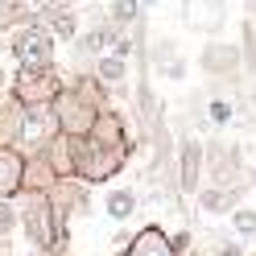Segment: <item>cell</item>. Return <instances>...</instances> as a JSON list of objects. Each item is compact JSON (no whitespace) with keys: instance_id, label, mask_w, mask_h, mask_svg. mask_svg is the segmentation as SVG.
<instances>
[{"instance_id":"6da1fadb","label":"cell","mask_w":256,"mask_h":256,"mask_svg":"<svg viewBox=\"0 0 256 256\" xmlns=\"http://www.w3.org/2000/svg\"><path fill=\"white\" fill-rule=\"evenodd\" d=\"M17 219H25L29 240H34L38 248H54V244H58L62 223H58V215H54V206H50V198H46V194H34V198H29V206H25V215H17Z\"/></svg>"},{"instance_id":"7a4b0ae2","label":"cell","mask_w":256,"mask_h":256,"mask_svg":"<svg viewBox=\"0 0 256 256\" xmlns=\"http://www.w3.org/2000/svg\"><path fill=\"white\" fill-rule=\"evenodd\" d=\"M12 54L21 58L25 70H38V66H50V54H54V38L46 34V29H25V34H17V42H12Z\"/></svg>"},{"instance_id":"3957f363","label":"cell","mask_w":256,"mask_h":256,"mask_svg":"<svg viewBox=\"0 0 256 256\" xmlns=\"http://www.w3.org/2000/svg\"><path fill=\"white\" fill-rule=\"evenodd\" d=\"M120 256H174V248H170V236L162 228H145L136 240H128V248Z\"/></svg>"},{"instance_id":"277c9868","label":"cell","mask_w":256,"mask_h":256,"mask_svg":"<svg viewBox=\"0 0 256 256\" xmlns=\"http://www.w3.org/2000/svg\"><path fill=\"white\" fill-rule=\"evenodd\" d=\"M186 21L194 29H219L223 25V0H186Z\"/></svg>"},{"instance_id":"5b68a950","label":"cell","mask_w":256,"mask_h":256,"mask_svg":"<svg viewBox=\"0 0 256 256\" xmlns=\"http://www.w3.org/2000/svg\"><path fill=\"white\" fill-rule=\"evenodd\" d=\"M21 178H25V162L12 149H0V198H8L12 190H21Z\"/></svg>"},{"instance_id":"8992f818","label":"cell","mask_w":256,"mask_h":256,"mask_svg":"<svg viewBox=\"0 0 256 256\" xmlns=\"http://www.w3.org/2000/svg\"><path fill=\"white\" fill-rule=\"evenodd\" d=\"M50 112H46V108H29L25 112V116H21V140H25V145H42V140L46 136H50Z\"/></svg>"},{"instance_id":"52a82bcc","label":"cell","mask_w":256,"mask_h":256,"mask_svg":"<svg viewBox=\"0 0 256 256\" xmlns=\"http://www.w3.org/2000/svg\"><path fill=\"white\" fill-rule=\"evenodd\" d=\"M198 170H202V149L198 140L182 145V190H198Z\"/></svg>"},{"instance_id":"ba28073f","label":"cell","mask_w":256,"mask_h":256,"mask_svg":"<svg viewBox=\"0 0 256 256\" xmlns=\"http://www.w3.org/2000/svg\"><path fill=\"white\" fill-rule=\"evenodd\" d=\"M104 211L120 223V219H128V215L136 211V194H132V190H112V194L104 198Z\"/></svg>"},{"instance_id":"9c48e42d","label":"cell","mask_w":256,"mask_h":256,"mask_svg":"<svg viewBox=\"0 0 256 256\" xmlns=\"http://www.w3.org/2000/svg\"><path fill=\"white\" fill-rule=\"evenodd\" d=\"M198 202L202 211H232V194H223V190H202Z\"/></svg>"},{"instance_id":"30bf717a","label":"cell","mask_w":256,"mask_h":256,"mask_svg":"<svg viewBox=\"0 0 256 256\" xmlns=\"http://www.w3.org/2000/svg\"><path fill=\"white\" fill-rule=\"evenodd\" d=\"M100 78L104 83H120L124 78V58L116 54V58H100Z\"/></svg>"},{"instance_id":"8fae6325","label":"cell","mask_w":256,"mask_h":256,"mask_svg":"<svg viewBox=\"0 0 256 256\" xmlns=\"http://www.w3.org/2000/svg\"><path fill=\"white\" fill-rule=\"evenodd\" d=\"M232 228L240 236H256V211H232Z\"/></svg>"},{"instance_id":"7c38bea8","label":"cell","mask_w":256,"mask_h":256,"mask_svg":"<svg viewBox=\"0 0 256 256\" xmlns=\"http://www.w3.org/2000/svg\"><path fill=\"white\" fill-rule=\"evenodd\" d=\"M108 46H112V34H108V29H95V34H87V38H83V50H91V54L108 50Z\"/></svg>"},{"instance_id":"4fadbf2b","label":"cell","mask_w":256,"mask_h":256,"mask_svg":"<svg viewBox=\"0 0 256 256\" xmlns=\"http://www.w3.org/2000/svg\"><path fill=\"white\" fill-rule=\"evenodd\" d=\"M12 228H17V211L8 206V198H0V240H4Z\"/></svg>"},{"instance_id":"5bb4252c","label":"cell","mask_w":256,"mask_h":256,"mask_svg":"<svg viewBox=\"0 0 256 256\" xmlns=\"http://www.w3.org/2000/svg\"><path fill=\"white\" fill-rule=\"evenodd\" d=\"M211 120H215V124H228V120H232V104H228V100H215V104H211Z\"/></svg>"},{"instance_id":"9a60e30c","label":"cell","mask_w":256,"mask_h":256,"mask_svg":"<svg viewBox=\"0 0 256 256\" xmlns=\"http://www.w3.org/2000/svg\"><path fill=\"white\" fill-rule=\"evenodd\" d=\"M54 29H58L62 38H70V34H74V17H70V12H58V17H54Z\"/></svg>"},{"instance_id":"2e32d148","label":"cell","mask_w":256,"mask_h":256,"mask_svg":"<svg viewBox=\"0 0 256 256\" xmlns=\"http://www.w3.org/2000/svg\"><path fill=\"white\" fill-rule=\"evenodd\" d=\"M215 256H244V248H240V244H219Z\"/></svg>"},{"instance_id":"e0dca14e","label":"cell","mask_w":256,"mask_h":256,"mask_svg":"<svg viewBox=\"0 0 256 256\" xmlns=\"http://www.w3.org/2000/svg\"><path fill=\"white\" fill-rule=\"evenodd\" d=\"M21 8L25 12H42V8H50V0H21Z\"/></svg>"},{"instance_id":"ac0fdd59","label":"cell","mask_w":256,"mask_h":256,"mask_svg":"<svg viewBox=\"0 0 256 256\" xmlns=\"http://www.w3.org/2000/svg\"><path fill=\"white\" fill-rule=\"evenodd\" d=\"M116 17H132V0H116Z\"/></svg>"},{"instance_id":"d6986e66","label":"cell","mask_w":256,"mask_h":256,"mask_svg":"<svg viewBox=\"0 0 256 256\" xmlns=\"http://www.w3.org/2000/svg\"><path fill=\"white\" fill-rule=\"evenodd\" d=\"M0 25H4V0H0Z\"/></svg>"}]
</instances>
